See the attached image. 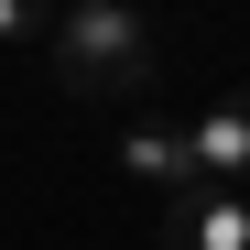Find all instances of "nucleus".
<instances>
[{
    "instance_id": "1",
    "label": "nucleus",
    "mask_w": 250,
    "mask_h": 250,
    "mask_svg": "<svg viewBox=\"0 0 250 250\" xmlns=\"http://www.w3.org/2000/svg\"><path fill=\"white\" fill-rule=\"evenodd\" d=\"M44 65H55L65 98H142L152 87V33H142V11H55Z\"/></svg>"
},
{
    "instance_id": "2",
    "label": "nucleus",
    "mask_w": 250,
    "mask_h": 250,
    "mask_svg": "<svg viewBox=\"0 0 250 250\" xmlns=\"http://www.w3.org/2000/svg\"><path fill=\"white\" fill-rule=\"evenodd\" d=\"M185 163H196V185H229V196H250V87L185 120Z\"/></svg>"
},
{
    "instance_id": "3",
    "label": "nucleus",
    "mask_w": 250,
    "mask_h": 250,
    "mask_svg": "<svg viewBox=\"0 0 250 250\" xmlns=\"http://www.w3.org/2000/svg\"><path fill=\"white\" fill-rule=\"evenodd\" d=\"M163 250H250V196H229V185L163 196Z\"/></svg>"
},
{
    "instance_id": "4",
    "label": "nucleus",
    "mask_w": 250,
    "mask_h": 250,
    "mask_svg": "<svg viewBox=\"0 0 250 250\" xmlns=\"http://www.w3.org/2000/svg\"><path fill=\"white\" fill-rule=\"evenodd\" d=\"M120 174L152 185V196H185V185H196V163H185V120H131V131H120Z\"/></svg>"
},
{
    "instance_id": "5",
    "label": "nucleus",
    "mask_w": 250,
    "mask_h": 250,
    "mask_svg": "<svg viewBox=\"0 0 250 250\" xmlns=\"http://www.w3.org/2000/svg\"><path fill=\"white\" fill-rule=\"evenodd\" d=\"M55 33V0H0V44H44Z\"/></svg>"
},
{
    "instance_id": "6",
    "label": "nucleus",
    "mask_w": 250,
    "mask_h": 250,
    "mask_svg": "<svg viewBox=\"0 0 250 250\" xmlns=\"http://www.w3.org/2000/svg\"><path fill=\"white\" fill-rule=\"evenodd\" d=\"M55 11H131V0H55Z\"/></svg>"
}]
</instances>
